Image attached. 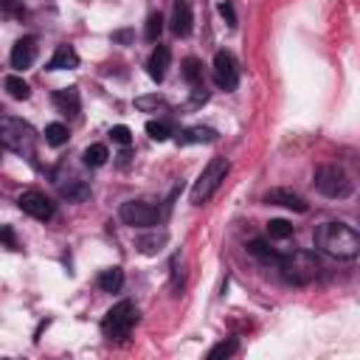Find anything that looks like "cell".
<instances>
[{"label": "cell", "instance_id": "obj_27", "mask_svg": "<svg viewBox=\"0 0 360 360\" xmlns=\"http://www.w3.org/2000/svg\"><path fill=\"white\" fill-rule=\"evenodd\" d=\"M239 349V343L231 338V340H222V343H217L211 352H208V360H219V357H231L233 352Z\"/></svg>", "mask_w": 360, "mask_h": 360}, {"label": "cell", "instance_id": "obj_16", "mask_svg": "<svg viewBox=\"0 0 360 360\" xmlns=\"http://www.w3.org/2000/svg\"><path fill=\"white\" fill-rule=\"evenodd\" d=\"M53 104L65 112V115H76L79 112V90L76 87H65V90H56L53 96Z\"/></svg>", "mask_w": 360, "mask_h": 360}, {"label": "cell", "instance_id": "obj_28", "mask_svg": "<svg viewBox=\"0 0 360 360\" xmlns=\"http://www.w3.org/2000/svg\"><path fill=\"white\" fill-rule=\"evenodd\" d=\"M146 132H149L152 141H166V138L172 135L169 124H163V121H149V124H146Z\"/></svg>", "mask_w": 360, "mask_h": 360}, {"label": "cell", "instance_id": "obj_21", "mask_svg": "<svg viewBox=\"0 0 360 360\" xmlns=\"http://www.w3.org/2000/svg\"><path fill=\"white\" fill-rule=\"evenodd\" d=\"M84 163L87 166H93V169H98V166H104L107 163V158H110V152H107V146L104 143H90L87 149H84Z\"/></svg>", "mask_w": 360, "mask_h": 360}, {"label": "cell", "instance_id": "obj_30", "mask_svg": "<svg viewBox=\"0 0 360 360\" xmlns=\"http://www.w3.org/2000/svg\"><path fill=\"white\" fill-rule=\"evenodd\" d=\"M110 138H112L115 143H121V146H129V141H132V132H129V127L118 124V127H112V129H110Z\"/></svg>", "mask_w": 360, "mask_h": 360}, {"label": "cell", "instance_id": "obj_12", "mask_svg": "<svg viewBox=\"0 0 360 360\" xmlns=\"http://www.w3.org/2000/svg\"><path fill=\"white\" fill-rule=\"evenodd\" d=\"M172 31L177 34V37H188L191 34V22H194V17H191V6H188V0H174V8H172Z\"/></svg>", "mask_w": 360, "mask_h": 360}, {"label": "cell", "instance_id": "obj_1", "mask_svg": "<svg viewBox=\"0 0 360 360\" xmlns=\"http://www.w3.org/2000/svg\"><path fill=\"white\" fill-rule=\"evenodd\" d=\"M315 245L332 259H354L360 253V236L346 222H323L315 231Z\"/></svg>", "mask_w": 360, "mask_h": 360}, {"label": "cell", "instance_id": "obj_9", "mask_svg": "<svg viewBox=\"0 0 360 360\" xmlns=\"http://www.w3.org/2000/svg\"><path fill=\"white\" fill-rule=\"evenodd\" d=\"M17 205L28 214V217H34V219H51L53 217V202H51V197H45L42 191H37V188H28V191H22L20 197H17Z\"/></svg>", "mask_w": 360, "mask_h": 360}, {"label": "cell", "instance_id": "obj_7", "mask_svg": "<svg viewBox=\"0 0 360 360\" xmlns=\"http://www.w3.org/2000/svg\"><path fill=\"white\" fill-rule=\"evenodd\" d=\"M118 217L132 228H149V225H155L160 219V211L146 200H127L118 208Z\"/></svg>", "mask_w": 360, "mask_h": 360}, {"label": "cell", "instance_id": "obj_11", "mask_svg": "<svg viewBox=\"0 0 360 360\" xmlns=\"http://www.w3.org/2000/svg\"><path fill=\"white\" fill-rule=\"evenodd\" d=\"M264 202H270V205H284V208L298 211V214H304V211H307L304 197H301V194H295L292 188H270V191L264 194Z\"/></svg>", "mask_w": 360, "mask_h": 360}, {"label": "cell", "instance_id": "obj_3", "mask_svg": "<svg viewBox=\"0 0 360 360\" xmlns=\"http://www.w3.org/2000/svg\"><path fill=\"white\" fill-rule=\"evenodd\" d=\"M228 160L225 158H211L208 163H205V169L200 172V177L194 180V186H191V202L194 205H202V202H208L211 200V194L219 188V183L225 180V174H228Z\"/></svg>", "mask_w": 360, "mask_h": 360}, {"label": "cell", "instance_id": "obj_17", "mask_svg": "<svg viewBox=\"0 0 360 360\" xmlns=\"http://www.w3.org/2000/svg\"><path fill=\"white\" fill-rule=\"evenodd\" d=\"M177 141L180 143H211V141H217V129H211V127H188V129H183L177 135Z\"/></svg>", "mask_w": 360, "mask_h": 360}, {"label": "cell", "instance_id": "obj_26", "mask_svg": "<svg viewBox=\"0 0 360 360\" xmlns=\"http://www.w3.org/2000/svg\"><path fill=\"white\" fill-rule=\"evenodd\" d=\"M183 76H186L191 84H200V79H202V65H200L194 56H188V59L183 62Z\"/></svg>", "mask_w": 360, "mask_h": 360}, {"label": "cell", "instance_id": "obj_8", "mask_svg": "<svg viewBox=\"0 0 360 360\" xmlns=\"http://www.w3.org/2000/svg\"><path fill=\"white\" fill-rule=\"evenodd\" d=\"M214 82L225 93L236 90V84H239V65H236L233 53L217 51V56H214Z\"/></svg>", "mask_w": 360, "mask_h": 360}, {"label": "cell", "instance_id": "obj_15", "mask_svg": "<svg viewBox=\"0 0 360 360\" xmlns=\"http://www.w3.org/2000/svg\"><path fill=\"white\" fill-rule=\"evenodd\" d=\"M166 242H169V233H166V231H152V233H143V236L135 239L138 250L146 253V256H155L158 250H163Z\"/></svg>", "mask_w": 360, "mask_h": 360}, {"label": "cell", "instance_id": "obj_18", "mask_svg": "<svg viewBox=\"0 0 360 360\" xmlns=\"http://www.w3.org/2000/svg\"><path fill=\"white\" fill-rule=\"evenodd\" d=\"M98 287H101V292H118V290L124 287V270H121V267H107V270H101Z\"/></svg>", "mask_w": 360, "mask_h": 360}, {"label": "cell", "instance_id": "obj_24", "mask_svg": "<svg viewBox=\"0 0 360 360\" xmlns=\"http://www.w3.org/2000/svg\"><path fill=\"white\" fill-rule=\"evenodd\" d=\"M160 31H163V14H160V11H155V14H149V17H146V31H143V37H146L149 42H158Z\"/></svg>", "mask_w": 360, "mask_h": 360}, {"label": "cell", "instance_id": "obj_4", "mask_svg": "<svg viewBox=\"0 0 360 360\" xmlns=\"http://www.w3.org/2000/svg\"><path fill=\"white\" fill-rule=\"evenodd\" d=\"M135 321H138V307L132 301H118L115 307L107 309V315L101 321V332L107 338H112V340H121V338L129 335V329L135 326Z\"/></svg>", "mask_w": 360, "mask_h": 360}, {"label": "cell", "instance_id": "obj_19", "mask_svg": "<svg viewBox=\"0 0 360 360\" xmlns=\"http://www.w3.org/2000/svg\"><path fill=\"white\" fill-rule=\"evenodd\" d=\"M59 191H62V197H68L70 202H82V200L90 197V186L82 183V180H70V183H65Z\"/></svg>", "mask_w": 360, "mask_h": 360}, {"label": "cell", "instance_id": "obj_32", "mask_svg": "<svg viewBox=\"0 0 360 360\" xmlns=\"http://www.w3.org/2000/svg\"><path fill=\"white\" fill-rule=\"evenodd\" d=\"M219 14L228 20V25H231V28L236 25V17H233V8H231V3H222V6H219Z\"/></svg>", "mask_w": 360, "mask_h": 360}, {"label": "cell", "instance_id": "obj_22", "mask_svg": "<svg viewBox=\"0 0 360 360\" xmlns=\"http://www.w3.org/2000/svg\"><path fill=\"white\" fill-rule=\"evenodd\" d=\"M248 250H250L256 259H262L264 264H278V262H281V253H276L273 248H267V245H264V242H259V239H256V242H250V245H248Z\"/></svg>", "mask_w": 360, "mask_h": 360}, {"label": "cell", "instance_id": "obj_23", "mask_svg": "<svg viewBox=\"0 0 360 360\" xmlns=\"http://www.w3.org/2000/svg\"><path fill=\"white\" fill-rule=\"evenodd\" d=\"M68 127L65 124H59V121H53V124H48L45 127V141L51 143V146H62L65 141H68Z\"/></svg>", "mask_w": 360, "mask_h": 360}, {"label": "cell", "instance_id": "obj_29", "mask_svg": "<svg viewBox=\"0 0 360 360\" xmlns=\"http://www.w3.org/2000/svg\"><path fill=\"white\" fill-rule=\"evenodd\" d=\"M135 107L143 110V112H152V110H160L163 107V98L160 96H138L135 98Z\"/></svg>", "mask_w": 360, "mask_h": 360}, {"label": "cell", "instance_id": "obj_14", "mask_svg": "<svg viewBox=\"0 0 360 360\" xmlns=\"http://www.w3.org/2000/svg\"><path fill=\"white\" fill-rule=\"evenodd\" d=\"M79 65V53L70 45H59L53 51V56L48 59V70H70Z\"/></svg>", "mask_w": 360, "mask_h": 360}, {"label": "cell", "instance_id": "obj_20", "mask_svg": "<svg viewBox=\"0 0 360 360\" xmlns=\"http://www.w3.org/2000/svg\"><path fill=\"white\" fill-rule=\"evenodd\" d=\"M3 87H6V90H8V96H11V98H17V101H25V98L31 96V87H28V82H22L20 76H6Z\"/></svg>", "mask_w": 360, "mask_h": 360}, {"label": "cell", "instance_id": "obj_25", "mask_svg": "<svg viewBox=\"0 0 360 360\" xmlns=\"http://www.w3.org/2000/svg\"><path fill=\"white\" fill-rule=\"evenodd\" d=\"M267 233H270V239H287V236H292V225L287 219H270Z\"/></svg>", "mask_w": 360, "mask_h": 360}, {"label": "cell", "instance_id": "obj_10", "mask_svg": "<svg viewBox=\"0 0 360 360\" xmlns=\"http://www.w3.org/2000/svg\"><path fill=\"white\" fill-rule=\"evenodd\" d=\"M34 59H37V37H20L11 48V68L25 70L34 65Z\"/></svg>", "mask_w": 360, "mask_h": 360}, {"label": "cell", "instance_id": "obj_6", "mask_svg": "<svg viewBox=\"0 0 360 360\" xmlns=\"http://www.w3.org/2000/svg\"><path fill=\"white\" fill-rule=\"evenodd\" d=\"M315 188L321 194H326V197H346V194H352V180H349L343 166L323 163L315 172Z\"/></svg>", "mask_w": 360, "mask_h": 360}, {"label": "cell", "instance_id": "obj_31", "mask_svg": "<svg viewBox=\"0 0 360 360\" xmlns=\"http://www.w3.org/2000/svg\"><path fill=\"white\" fill-rule=\"evenodd\" d=\"M0 242H3L6 248L17 250V236H14V231H11L8 225H0Z\"/></svg>", "mask_w": 360, "mask_h": 360}, {"label": "cell", "instance_id": "obj_2", "mask_svg": "<svg viewBox=\"0 0 360 360\" xmlns=\"http://www.w3.org/2000/svg\"><path fill=\"white\" fill-rule=\"evenodd\" d=\"M278 267H281L284 278L292 281V284H309V281H315L321 276V262L309 250H292V253L281 256Z\"/></svg>", "mask_w": 360, "mask_h": 360}, {"label": "cell", "instance_id": "obj_5", "mask_svg": "<svg viewBox=\"0 0 360 360\" xmlns=\"http://www.w3.org/2000/svg\"><path fill=\"white\" fill-rule=\"evenodd\" d=\"M0 143L11 152H31L34 146V129L22 118L0 115Z\"/></svg>", "mask_w": 360, "mask_h": 360}, {"label": "cell", "instance_id": "obj_13", "mask_svg": "<svg viewBox=\"0 0 360 360\" xmlns=\"http://www.w3.org/2000/svg\"><path fill=\"white\" fill-rule=\"evenodd\" d=\"M169 62H172V51H169L166 45H158V48L152 51L149 62H146L149 76H152L155 82H163V76H166V70H169Z\"/></svg>", "mask_w": 360, "mask_h": 360}]
</instances>
